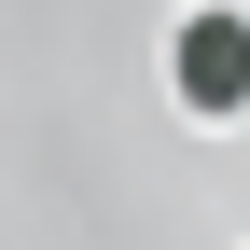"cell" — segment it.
<instances>
[{
    "label": "cell",
    "mask_w": 250,
    "mask_h": 250,
    "mask_svg": "<svg viewBox=\"0 0 250 250\" xmlns=\"http://www.w3.org/2000/svg\"><path fill=\"white\" fill-rule=\"evenodd\" d=\"M167 83H181L195 125H236L250 111V14H236V0H195V14L167 28Z\"/></svg>",
    "instance_id": "6da1fadb"
}]
</instances>
